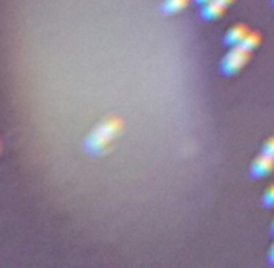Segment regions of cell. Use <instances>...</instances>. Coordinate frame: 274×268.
<instances>
[{"label":"cell","mask_w":274,"mask_h":268,"mask_svg":"<svg viewBox=\"0 0 274 268\" xmlns=\"http://www.w3.org/2000/svg\"><path fill=\"white\" fill-rule=\"evenodd\" d=\"M209 2H212V0H196V3L197 5H202V7H204L205 3H209Z\"/></svg>","instance_id":"cell-11"},{"label":"cell","mask_w":274,"mask_h":268,"mask_svg":"<svg viewBox=\"0 0 274 268\" xmlns=\"http://www.w3.org/2000/svg\"><path fill=\"white\" fill-rule=\"evenodd\" d=\"M273 5H274V0H273Z\"/></svg>","instance_id":"cell-14"},{"label":"cell","mask_w":274,"mask_h":268,"mask_svg":"<svg viewBox=\"0 0 274 268\" xmlns=\"http://www.w3.org/2000/svg\"><path fill=\"white\" fill-rule=\"evenodd\" d=\"M260 40H261V37L258 32H249L247 36H245V39L242 40V45L245 50H249V52H254L256 47L260 45Z\"/></svg>","instance_id":"cell-7"},{"label":"cell","mask_w":274,"mask_h":268,"mask_svg":"<svg viewBox=\"0 0 274 268\" xmlns=\"http://www.w3.org/2000/svg\"><path fill=\"white\" fill-rule=\"evenodd\" d=\"M249 32L250 31L247 29L245 24H236L233 27H229V31L226 32V36H224V45H228V47L240 45Z\"/></svg>","instance_id":"cell-4"},{"label":"cell","mask_w":274,"mask_h":268,"mask_svg":"<svg viewBox=\"0 0 274 268\" xmlns=\"http://www.w3.org/2000/svg\"><path fill=\"white\" fill-rule=\"evenodd\" d=\"M122 121L119 117H106L93 127L84 141V150L87 154L101 156L111 150L112 141L122 132Z\"/></svg>","instance_id":"cell-1"},{"label":"cell","mask_w":274,"mask_h":268,"mask_svg":"<svg viewBox=\"0 0 274 268\" xmlns=\"http://www.w3.org/2000/svg\"><path fill=\"white\" fill-rule=\"evenodd\" d=\"M274 169V156L266 154L261 151V154L256 156V159L250 166V175L252 178H261L266 177L268 173Z\"/></svg>","instance_id":"cell-3"},{"label":"cell","mask_w":274,"mask_h":268,"mask_svg":"<svg viewBox=\"0 0 274 268\" xmlns=\"http://www.w3.org/2000/svg\"><path fill=\"white\" fill-rule=\"evenodd\" d=\"M273 233H274V223H273Z\"/></svg>","instance_id":"cell-13"},{"label":"cell","mask_w":274,"mask_h":268,"mask_svg":"<svg viewBox=\"0 0 274 268\" xmlns=\"http://www.w3.org/2000/svg\"><path fill=\"white\" fill-rule=\"evenodd\" d=\"M270 264H271V265H274V246H273L271 254H270Z\"/></svg>","instance_id":"cell-12"},{"label":"cell","mask_w":274,"mask_h":268,"mask_svg":"<svg viewBox=\"0 0 274 268\" xmlns=\"http://www.w3.org/2000/svg\"><path fill=\"white\" fill-rule=\"evenodd\" d=\"M218 2H220L221 5H224V7H226V8H228V7H229V5H231V3L234 2V0H218Z\"/></svg>","instance_id":"cell-10"},{"label":"cell","mask_w":274,"mask_h":268,"mask_svg":"<svg viewBox=\"0 0 274 268\" xmlns=\"http://www.w3.org/2000/svg\"><path fill=\"white\" fill-rule=\"evenodd\" d=\"M224 10H226V7H224V5H221L220 2H218V0H212V2L205 3L204 7H202L201 16H202V19L212 21V19L220 18V16L224 13Z\"/></svg>","instance_id":"cell-5"},{"label":"cell","mask_w":274,"mask_h":268,"mask_svg":"<svg viewBox=\"0 0 274 268\" xmlns=\"http://www.w3.org/2000/svg\"><path fill=\"white\" fill-rule=\"evenodd\" d=\"M263 206L274 207V185H271V187L265 191V196H263Z\"/></svg>","instance_id":"cell-8"},{"label":"cell","mask_w":274,"mask_h":268,"mask_svg":"<svg viewBox=\"0 0 274 268\" xmlns=\"http://www.w3.org/2000/svg\"><path fill=\"white\" fill-rule=\"evenodd\" d=\"M263 153H266V154H271L274 156V136H271V138H268L265 141V145H263Z\"/></svg>","instance_id":"cell-9"},{"label":"cell","mask_w":274,"mask_h":268,"mask_svg":"<svg viewBox=\"0 0 274 268\" xmlns=\"http://www.w3.org/2000/svg\"><path fill=\"white\" fill-rule=\"evenodd\" d=\"M188 3H189V0H164L161 10H162V13H165V15H175L184 10L188 7Z\"/></svg>","instance_id":"cell-6"},{"label":"cell","mask_w":274,"mask_h":268,"mask_svg":"<svg viewBox=\"0 0 274 268\" xmlns=\"http://www.w3.org/2000/svg\"><path fill=\"white\" fill-rule=\"evenodd\" d=\"M250 53L252 52L245 50L242 45L231 47V50L224 55V58L221 59L220 73L223 76H233L236 73H239V71L247 64L249 58H250Z\"/></svg>","instance_id":"cell-2"}]
</instances>
